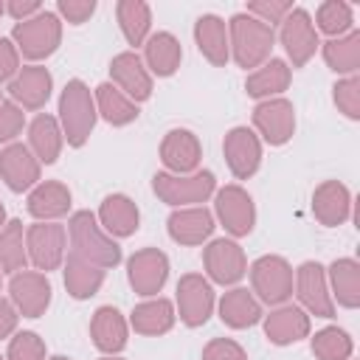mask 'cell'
<instances>
[{"mask_svg": "<svg viewBox=\"0 0 360 360\" xmlns=\"http://www.w3.org/2000/svg\"><path fill=\"white\" fill-rule=\"evenodd\" d=\"M278 42L292 68H304L315 56V51L321 48V39L307 8H295V6L290 8V14L278 22Z\"/></svg>", "mask_w": 360, "mask_h": 360, "instance_id": "8", "label": "cell"}, {"mask_svg": "<svg viewBox=\"0 0 360 360\" xmlns=\"http://www.w3.org/2000/svg\"><path fill=\"white\" fill-rule=\"evenodd\" d=\"M3 225H6V205L0 202V228H3Z\"/></svg>", "mask_w": 360, "mask_h": 360, "instance_id": "50", "label": "cell"}, {"mask_svg": "<svg viewBox=\"0 0 360 360\" xmlns=\"http://www.w3.org/2000/svg\"><path fill=\"white\" fill-rule=\"evenodd\" d=\"M309 349L318 360H352L354 352V340L346 329L340 326H323L312 335Z\"/></svg>", "mask_w": 360, "mask_h": 360, "instance_id": "39", "label": "cell"}, {"mask_svg": "<svg viewBox=\"0 0 360 360\" xmlns=\"http://www.w3.org/2000/svg\"><path fill=\"white\" fill-rule=\"evenodd\" d=\"M312 214L323 228H338L352 217V194L340 180H323L312 191Z\"/></svg>", "mask_w": 360, "mask_h": 360, "instance_id": "24", "label": "cell"}, {"mask_svg": "<svg viewBox=\"0 0 360 360\" xmlns=\"http://www.w3.org/2000/svg\"><path fill=\"white\" fill-rule=\"evenodd\" d=\"M20 73V51L11 37H0V82H11Z\"/></svg>", "mask_w": 360, "mask_h": 360, "instance_id": "47", "label": "cell"}, {"mask_svg": "<svg viewBox=\"0 0 360 360\" xmlns=\"http://www.w3.org/2000/svg\"><path fill=\"white\" fill-rule=\"evenodd\" d=\"M152 191L160 202L172 208H188V205H202L214 191H217V177L208 169H197L194 174H169L158 172L152 177Z\"/></svg>", "mask_w": 360, "mask_h": 360, "instance_id": "4", "label": "cell"}, {"mask_svg": "<svg viewBox=\"0 0 360 360\" xmlns=\"http://www.w3.org/2000/svg\"><path fill=\"white\" fill-rule=\"evenodd\" d=\"M6 360H45V340L31 329L14 332V338H8Z\"/></svg>", "mask_w": 360, "mask_h": 360, "instance_id": "42", "label": "cell"}, {"mask_svg": "<svg viewBox=\"0 0 360 360\" xmlns=\"http://www.w3.org/2000/svg\"><path fill=\"white\" fill-rule=\"evenodd\" d=\"M39 174H42V163L34 158V152L25 143L14 141L0 149V180L14 194L31 191L39 183Z\"/></svg>", "mask_w": 360, "mask_h": 360, "instance_id": "18", "label": "cell"}, {"mask_svg": "<svg viewBox=\"0 0 360 360\" xmlns=\"http://www.w3.org/2000/svg\"><path fill=\"white\" fill-rule=\"evenodd\" d=\"M25 127V112L22 107H17L14 101H3L0 104V143H14V138L22 132Z\"/></svg>", "mask_w": 360, "mask_h": 360, "instance_id": "44", "label": "cell"}, {"mask_svg": "<svg viewBox=\"0 0 360 360\" xmlns=\"http://www.w3.org/2000/svg\"><path fill=\"white\" fill-rule=\"evenodd\" d=\"M276 45V31L256 17L239 11L228 20V48L239 68H259L270 59V51Z\"/></svg>", "mask_w": 360, "mask_h": 360, "instance_id": "3", "label": "cell"}, {"mask_svg": "<svg viewBox=\"0 0 360 360\" xmlns=\"http://www.w3.org/2000/svg\"><path fill=\"white\" fill-rule=\"evenodd\" d=\"M180 62H183V45L172 31L149 34V39L143 42V65L152 76L169 79L177 73Z\"/></svg>", "mask_w": 360, "mask_h": 360, "instance_id": "27", "label": "cell"}, {"mask_svg": "<svg viewBox=\"0 0 360 360\" xmlns=\"http://www.w3.org/2000/svg\"><path fill=\"white\" fill-rule=\"evenodd\" d=\"M214 214L231 236H248L256 225L253 197L236 183L222 186V188L214 191Z\"/></svg>", "mask_w": 360, "mask_h": 360, "instance_id": "11", "label": "cell"}, {"mask_svg": "<svg viewBox=\"0 0 360 360\" xmlns=\"http://www.w3.org/2000/svg\"><path fill=\"white\" fill-rule=\"evenodd\" d=\"M253 127L262 135L259 141L270 146H284L295 132V107L287 98H264L253 107Z\"/></svg>", "mask_w": 360, "mask_h": 360, "instance_id": "15", "label": "cell"}, {"mask_svg": "<svg viewBox=\"0 0 360 360\" xmlns=\"http://www.w3.org/2000/svg\"><path fill=\"white\" fill-rule=\"evenodd\" d=\"M202 267L208 273V281L231 287V284L245 278L248 259H245V250L236 239H211L202 248Z\"/></svg>", "mask_w": 360, "mask_h": 360, "instance_id": "12", "label": "cell"}, {"mask_svg": "<svg viewBox=\"0 0 360 360\" xmlns=\"http://www.w3.org/2000/svg\"><path fill=\"white\" fill-rule=\"evenodd\" d=\"M28 267V250H25V228L20 219H8L0 228V270L3 273H20Z\"/></svg>", "mask_w": 360, "mask_h": 360, "instance_id": "38", "label": "cell"}, {"mask_svg": "<svg viewBox=\"0 0 360 360\" xmlns=\"http://www.w3.org/2000/svg\"><path fill=\"white\" fill-rule=\"evenodd\" d=\"M115 20H118V28H121L124 39L132 48H138L149 39V31H152L149 3H143V0H118L115 3Z\"/></svg>", "mask_w": 360, "mask_h": 360, "instance_id": "36", "label": "cell"}, {"mask_svg": "<svg viewBox=\"0 0 360 360\" xmlns=\"http://www.w3.org/2000/svg\"><path fill=\"white\" fill-rule=\"evenodd\" d=\"M96 118L98 112H96L93 90L82 79H70L59 93V115H56L68 146L82 149L96 129Z\"/></svg>", "mask_w": 360, "mask_h": 360, "instance_id": "2", "label": "cell"}, {"mask_svg": "<svg viewBox=\"0 0 360 360\" xmlns=\"http://www.w3.org/2000/svg\"><path fill=\"white\" fill-rule=\"evenodd\" d=\"M65 248H68V228L59 222H34L25 228V250L28 262L39 273H51L62 267L65 262Z\"/></svg>", "mask_w": 360, "mask_h": 360, "instance_id": "7", "label": "cell"}, {"mask_svg": "<svg viewBox=\"0 0 360 360\" xmlns=\"http://www.w3.org/2000/svg\"><path fill=\"white\" fill-rule=\"evenodd\" d=\"M53 287L39 270H20L8 281V301L22 318H39L51 307Z\"/></svg>", "mask_w": 360, "mask_h": 360, "instance_id": "14", "label": "cell"}, {"mask_svg": "<svg viewBox=\"0 0 360 360\" xmlns=\"http://www.w3.org/2000/svg\"><path fill=\"white\" fill-rule=\"evenodd\" d=\"M169 278V256L160 248H141L127 259V281L129 287L143 295L155 298Z\"/></svg>", "mask_w": 360, "mask_h": 360, "instance_id": "13", "label": "cell"}, {"mask_svg": "<svg viewBox=\"0 0 360 360\" xmlns=\"http://www.w3.org/2000/svg\"><path fill=\"white\" fill-rule=\"evenodd\" d=\"M202 360H248V352L231 338H214L202 346Z\"/></svg>", "mask_w": 360, "mask_h": 360, "instance_id": "45", "label": "cell"}, {"mask_svg": "<svg viewBox=\"0 0 360 360\" xmlns=\"http://www.w3.org/2000/svg\"><path fill=\"white\" fill-rule=\"evenodd\" d=\"M90 338L101 354H118L129 340V321L115 307H98L90 318Z\"/></svg>", "mask_w": 360, "mask_h": 360, "instance_id": "25", "label": "cell"}, {"mask_svg": "<svg viewBox=\"0 0 360 360\" xmlns=\"http://www.w3.org/2000/svg\"><path fill=\"white\" fill-rule=\"evenodd\" d=\"M222 155L236 180H248L262 166V141L250 127H233L225 132Z\"/></svg>", "mask_w": 360, "mask_h": 360, "instance_id": "16", "label": "cell"}, {"mask_svg": "<svg viewBox=\"0 0 360 360\" xmlns=\"http://www.w3.org/2000/svg\"><path fill=\"white\" fill-rule=\"evenodd\" d=\"M326 284L332 292V301L346 307V309H357L360 307V264L352 256L335 259L326 267Z\"/></svg>", "mask_w": 360, "mask_h": 360, "instance_id": "32", "label": "cell"}, {"mask_svg": "<svg viewBox=\"0 0 360 360\" xmlns=\"http://www.w3.org/2000/svg\"><path fill=\"white\" fill-rule=\"evenodd\" d=\"M51 90H53V76L42 65H25L8 82V96L22 110H42L51 98Z\"/></svg>", "mask_w": 360, "mask_h": 360, "instance_id": "20", "label": "cell"}, {"mask_svg": "<svg viewBox=\"0 0 360 360\" xmlns=\"http://www.w3.org/2000/svg\"><path fill=\"white\" fill-rule=\"evenodd\" d=\"M73 205V194L62 180H39L31 191H28V214L37 222H56L59 217H65Z\"/></svg>", "mask_w": 360, "mask_h": 360, "instance_id": "22", "label": "cell"}, {"mask_svg": "<svg viewBox=\"0 0 360 360\" xmlns=\"http://www.w3.org/2000/svg\"><path fill=\"white\" fill-rule=\"evenodd\" d=\"M292 287L307 315H315V318L335 315V301L326 284V267L321 262H301L298 270L292 273Z\"/></svg>", "mask_w": 360, "mask_h": 360, "instance_id": "9", "label": "cell"}, {"mask_svg": "<svg viewBox=\"0 0 360 360\" xmlns=\"http://www.w3.org/2000/svg\"><path fill=\"white\" fill-rule=\"evenodd\" d=\"M62 267H65V290H68V295L76 298V301L93 298V295L101 290V284H104V273H107V270H101V267L84 262V259L76 256V253H68L65 262H62Z\"/></svg>", "mask_w": 360, "mask_h": 360, "instance_id": "34", "label": "cell"}, {"mask_svg": "<svg viewBox=\"0 0 360 360\" xmlns=\"http://www.w3.org/2000/svg\"><path fill=\"white\" fill-rule=\"evenodd\" d=\"M290 79H292V68L284 62V59H267L264 65H259L253 73H248L245 79V93L250 98H278L287 87H290Z\"/></svg>", "mask_w": 360, "mask_h": 360, "instance_id": "30", "label": "cell"}, {"mask_svg": "<svg viewBox=\"0 0 360 360\" xmlns=\"http://www.w3.org/2000/svg\"><path fill=\"white\" fill-rule=\"evenodd\" d=\"M264 321V335L273 346H290V343H298L304 338H309V315L301 309V307H292V304H281L276 307L270 315H262Z\"/></svg>", "mask_w": 360, "mask_h": 360, "instance_id": "23", "label": "cell"}, {"mask_svg": "<svg viewBox=\"0 0 360 360\" xmlns=\"http://www.w3.org/2000/svg\"><path fill=\"white\" fill-rule=\"evenodd\" d=\"M96 14V0H59L56 17L68 20L70 25H84Z\"/></svg>", "mask_w": 360, "mask_h": 360, "instance_id": "46", "label": "cell"}, {"mask_svg": "<svg viewBox=\"0 0 360 360\" xmlns=\"http://www.w3.org/2000/svg\"><path fill=\"white\" fill-rule=\"evenodd\" d=\"M110 79L112 84L135 104L152 98V73L146 70L143 59L135 51H121L110 59Z\"/></svg>", "mask_w": 360, "mask_h": 360, "instance_id": "17", "label": "cell"}, {"mask_svg": "<svg viewBox=\"0 0 360 360\" xmlns=\"http://www.w3.org/2000/svg\"><path fill=\"white\" fill-rule=\"evenodd\" d=\"M98 360H124V357H118V354H104V357H98Z\"/></svg>", "mask_w": 360, "mask_h": 360, "instance_id": "51", "label": "cell"}, {"mask_svg": "<svg viewBox=\"0 0 360 360\" xmlns=\"http://www.w3.org/2000/svg\"><path fill=\"white\" fill-rule=\"evenodd\" d=\"M0 287H3V270H0Z\"/></svg>", "mask_w": 360, "mask_h": 360, "instance_id": "54", "label": "cell"}, {"mask_svg": "<svg viewBox=\"0 0 360 360\" xmlns=\"http://www.w3.org/2000/svg\"><path fill=\"white\" fill-rule=\"evenodd\" d=\"M262 304L248 287H233L219 298V321L228 329H250L262 321Z\"/></svg>", "mask_w": 360, "mask_h": 360, "instance_id": "31", "label": "cell"}, {"mask_svg": "<svg viewBox=\"0 0 360 360\" xmlns=\"http://www.w3.org/2000/svg\"><path fill=\"white\" fill-rule=\"evenodd\" d=\"M332 101H335V107H338L346 118L357 121V118H360V79H357V76H343V79H338L335 87H332Z\"/></svg>", "mask_w": 360, "mask_h": 360, "instance_id": "41", "label": "cell"}, {"mask_svg": "<svg viewBox=\"0 0 360 360\" xmlns=\"http://www.w3.org/2000/svg\"><path fill=\"white\" fill-rule=\"evenodd\" d=\"M0 104H3V93H0Z\"/></svg>", "mask_w": 360, "mask_h": 360, "instance_id": "55", "label": "cell"}, {"mask_svg": "<svg viewBox=\"0 0 360 360\" xmlns=\"http://www.w3.org/2000/svg\"><path fill=\"white\" fill-rule=\"evenodd\" d=\"M17 321H20V312L14 309V304L0 298V340L11 338L17 332Z\"/></svg>", "mask_w": 360, "mask_h": 360, "instance_id": "49", "label": "cell"}, {"mask_svg": "<svg viewBox=\"0 0 360 360\" xmlns=\"http://www.w3.org/2000/svg\"><path fill=\"white\" fill-rule=\"evenodd\" d=\"M174 304H177V309H174L177 318L188 329H197V326L208 323V318L214 312V287H211V281L202 273H186V276H180Z\"/></svg>", "mask_w": 360, "mask_h": 360, "instance_id": "10", "label": "cell"}, {"mask_svg": "<svg viewBox=\"0 0 360 360\" xmlns=\"http://www.w3.org/2000/svg\"><path fill=\"white\" fill-rule=\"evenodd\" d=\"M42 11V3L39 0H8L6 3V14L14 20V22H25L31 17H37Z\"/></svg>", "mask_w": 360, "mask_h": 360, "instance_id": "48", "label": "cell"}, {"mask_svg": "<svg viewBox=\"0 0 360 360\" xmlns=\"http://www.w3.org/2000/svg\"><path fill=\"white\" fill-rule=\"evenodd\" d=\"M68 239L70 253L82 256L84 262L110 270L121 262V245L98 225L93 211H73L68 219Z\"/></svg>", "mask_w": 360, "mask_h": 360, "instance_id": "1", "label": "cell"}, {"mask_svg": "<svg viewBox=\"0 0 360 360\" xmlns=\"http://www.w3.org/2000/svg\"><path fill=\"white\" fill-rule=\"evenodd\" d=\"M250 292L259 304L281 307L292 295V264L284 256H259L250 264Z\"/></svg>", "mask_w": 360, "mask_h": 360, "instance_id": "6", "label": "cell"}, {"mask_svg": "<svg viewBox=\"0 0 360 360\" xmlns=\"http://www.w3.org/2000/svg\"><path fill=\"white\" fill-rule=\"evenodd\" d=\"M160 160L169 174H194L202 160L200 138L186 127L169 129L160 141Z\"/></svg>", "mask_w": 360, "mask_h": 360, "instance_id": "19", "label": "cell"}, {"mask_svg": "<svg viewBox=\"0 0 360 360\" xmlns=\"http://www.w3.org/2000/svg\"><path fill=\"white\" fill-rule=\"evenodd\" d=\"M214 214L205 205H188V208H174L166 219V231L177 245L194 248L211 239L214 233Z\"/></svg>", "mask_w": 360, "mask_h": 360, "instance_id": "21", "label": "cell"}, {"mask_svg": "<svg viewBox=\"0 0 360 360\" xmlns=\"http://www.w3.org/2000/svg\"><path fill=\"white\" fill-rule=\"evenodd\" d=\"M11 42L17 45L20 56H25L31 62L48 59L62 42V20L56 17V11L42 8L37 17H31L25 22H14Z\"/></svg>", "mask_w": 360, "mask_h": 360, "instance_id": "5", "label": "cell"}, {"mask_svg": "<svg viewBox=\"0 0 360 360\" xmlns=\"http://www.w3.org/2000/svg\"><path fill=\"white\" fill-rule=\"evenodd\" d=\"M194 42L197 51L214 65V68H225L231 59V48H228V22L217 14H202L194 22Z\"/></svg>", "mask_w": 360, "mask_h": 360, "instance_id": "28", "label": "cell"}, {"mask_svg": "<svg viewBox=\"0 0 360 360\" xmlns=\"http://www.w3.org/2000/svg\"><path fill=\"white\" fill-rule=\"evenodd\" d=\"M323 62L329 70H335L338 76H357L360 68V31L352 28L343 37L326 39L323 42Z\"/></svg>", "mask_w": 360, "mask_h": 360, "instance_id": "37", "label": "cell"}, {"mask_svg": "<svg viewBox=\"0 0 360 360\" xmlns=\"http://www.w3.org/2000/svg\"><path fill=\"white\" fill-rule=\"evenodd\" d=\"M96 219L112 239H127L141 228V211L127 194H107L98 205Z\"/></svg>", "mask_w": 360, "mask_h": 360, "instance_id": "26", "label": "cell"}, {"mask_svg": "<svg viewBox=\"0 0 360 360\" xmlns=\"http://www.w3.org/2000/svg\"><path fill=\"white\" fill-rule=\"evenodd\" d=\"M3 14H6V3L0 0V17H3Z\"/></svg>", "mask_w": 360, "mask_h": 360, "instance_id": "53", "label": "cell"}, {"mask_svg": "<svg viewBox=\"0 0 360 360\" xmlns=\"http://www.w3.org/2000/svg\"><path fill=\"white\" fill-rule=\"evenodd\" d=\"M290 8H292L290 0H250L248 8H245V14H250L259 22H264V25L273 28V25H278L290 14Z\"/></svg>", "mask_w": 360, "mask_h": 360, "instance_id": "43", "label": "cell"}, {"mask_svg": "<svg viewBox=\"0 0 360 360\" xmlns=\"http://www.w3.org/2000/svg\"><path fill=\"white\" fill-rule=\"evenodd\" d=\"M315 31H323L329 39L343 37L354 28V8L343 0H326L315 11Z\"/></svg>", "mask_w": 360, "mask_h": 360, "instance_id": "40", "label": "cell"}, {"mask_svg": "<svg viewBox=\"0 0 360 360\" xmlns=\"http://www.w3.org/2000/svg\"><path fill=\"white\" fill-rule=\"evenodd\" d=\"M0 360H6V357H3V354H0Z\"/></svg>", "mask_w": 360, "mask_h": 360, "instance_id": "56", "label": "cell"}, {"mask_svg": "<svg viewBox=\"0 0 360 360\" xmlns=\"http://www.w3.org/2000/svg\"><path fill=\"white\" fill-rule=\"evenodd\" d=\"M177 321V312H174V304L169 298H146L141 304L132 307L129 312V326L143 335V338H158V335H166Z\"/></svg>", "mask_w": 360, "mask_h": 360, "instance_id": "29", "label": "cell"}, {"mask_svg": "<svg viewBox=\"0 0 360 360\" xmlns=\"http://www.w3.org/2000/svg\"><path fill=\"white\" fill-rule=\"evenodd\" d=\"M93 98H96V112L110 124V127H127L132 124L141 112H138V104L129 101L112 82H101L96 90H93Z\"/></svg>", "mask_w": 360, "mask_h": 360, "instance_id": "35", "label": "cell"}, {"mask_svg": "<svg viewBox=\"0 0 360 360\" xmlns=\"http://www.w3.org/2000/svg\"><path fill=\"white\" fill-rule=\"evenodd\" d=\"M48 360H70V357H65V354H53V357H48Z\"/></svg>", "mask_w": 360, "mask_h": 360, "instance_id": "52", "label": "cell"}, {"mask_svg": "<svg viewBox=\"0 0 360 360\" xmlns=\"http://www.w3.org/2000/svg\"><path fill=\"white\" fill-rule=\"evenodd\" d=\"M62 146H65V135H62L56 115L39 112L28 124V149L34 152L39 163H56L62 155Z\"/></svg>", "mask_w": 360, "mask_h": 360, "instance_id": "33", "label": "cell"}]
</instances>
